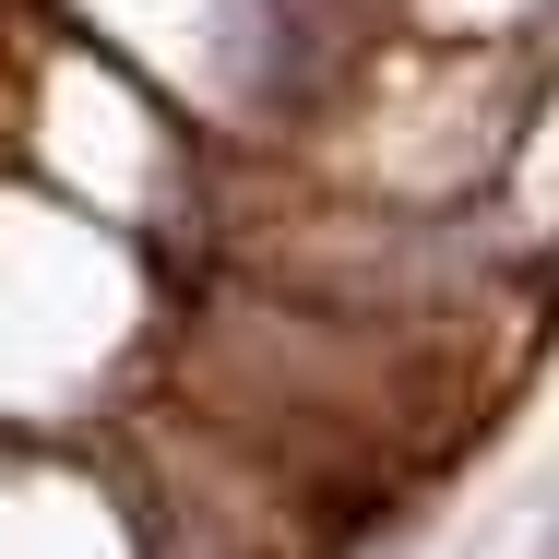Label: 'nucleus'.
<instances>
[{"label":"nucleus","instance_id":"nucleus-1","mask_svg":"<svg viewBox=\"0 0 559 559\" xmlns=\"http://www.w3.org/2000/svg\"><path fill=\"white\" fill-rule=\"evenodd\" d=\"M524 559H559V512H548V524H536V536H524Z\"/></svg>","mask_w":559,"mask_h":559}]
</instances>
